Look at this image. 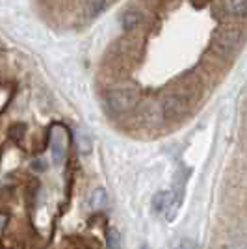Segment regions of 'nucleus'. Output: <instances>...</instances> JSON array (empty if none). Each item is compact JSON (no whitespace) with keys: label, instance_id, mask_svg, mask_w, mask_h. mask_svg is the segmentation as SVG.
Returning a JSON list of instances; mask_svg holds the SVG:
<instances>
[{"label":"nucleus","instance_id":"obj_1","mask_svg":"<svg viewBox=\"0 0 247 249\" xmlns=\"http://www.w3.org/2000/svg\"><path fill=\"white\" fill-rule=\"evenodd\" d=\"M106 103L113 114H128L140 103V91L134 86H117L106 93Z\"/></svg>","mask_w":247,"mask_h":249},{"label":"nucleus","instance_id":"obj_2","mask_svg":"<svg viewBox=\"0 0 247 249\" xmlns=\"http://www.w3.org/2000/svg\"><path fill=\"white\" fill-rule=\"evenodd\" d=\"M188 104H190V99L186 95L178 93L176 89L167 93L164 97V101L160 103L164 119H180V117H184L186 112H188Z\"/></svg>","mask_w":247,"mask_h":249},{"label":"nucleus","instance_id":"obj_3","mask_svg":"<svg viewBox=\"0 0 247 249\" xmlns=\"http://www.w3.org/2000/svg\"><path fill=\"white\" fill-rule=\"evenodd\" d=\"M69 147V132L63 124H54L51 132V151L56 164H62Z\"/></svg>","mask_w":247,"mask_h":249},{"label":"nucleus","instance_id":"obj_4","mask_svg":"<svg viewBox=\"0 0 247 249\" xmlns=\"http://www.w3.org/2000/svg\"><path fill=\"white\" fill-rule=\"evenodd\" d=\"M242 39V32L240 28H221L214 34V49L219 54H229L236 49Z\"/></svg>","mask_w":247,"mask_h":249},{"label":"nucleus","instance_id":"obj_5","mask_svg":"<svg viewBox=\"0 0 247 249\" xmlns=\"http://www.w3.org/2000/svg\"><path fill=\"white\" fill-rule=\"evenodd\" d=\"M221 11L230 17H247V0H219Z\"/></svg>","mask_w":247,"mask_h":249},{"label":"nucleus","instance_id":"obj_6","mask_svg":"<svg viewBox=\"0 0 247 249\" xmlns=\"http://www.w3.org/2000/svg\"><path fill=\"white\" fill-rule=\"evenodd\" d=\"M140 22H141V13L138 10H126L121 17V24L124 30H134Z\"/></svg>","mask_w":247,"mask_h":249},{"label":"nucleus","instance_id":"obj_7","mask_svg":"<svg viewBox=\"0 0 247 249\" xmlns=\"http://www.w3.org/2000/svg\"><path fill=\"white\" fill-rule=\"evenodd\" d=\"M108 2L110 0H86V11H88V15L97 17L101 11H104L108 8Z\"/></svg>","mask_w":247,"mask_h":249},{"label":"nucleus","instance_id":"obj_8","mask_svg":"<svg viewBox=\"0 0 247 249\" xmlns=\"http://www.w3.org/2000/svg\"><path fill=\"white\" fill-rule=\"evenodd\" d=\"M106 249H121V234L117 229H108L106 232Z\"/></svg>","mask_w":247,"mask_h":249},{"label":"nucleus","instance_id":"obj_9","mask_svg":"<svg viewBox=\"0 0 247 249\" xmlns=\"http://www.w3.org/2000/svg\"><path fill=\"white\" fill-rule=\"evenodd\" d=\"M89 205H91V208H95V210H101V208H104V205H106V192L104 190H95L91 194V197H89Z\"/></svg>","mask_w":247,"mask_h":249},{"label":"nucleus","instance_id":"obj_10","mask_svg":"<svg viewBox=\"0 0 247 249\" xmlns=\"http://www.w3.org/2000/svg\"><path fill=\"white\" fill-rule=\"evenodd\" d=\"M167 201H169V194L167 192H158L153 197V210L155 212H164L165 207H167Z\"/></svg>","mask_w":247,"mask_h":249},{"label":"nucleus","instance_id":"obj_11","mask_svg":"<svg viewBox=\"0 0 247 249\" xmlns=\"http://www.w3.org/2000/svg\"><path fill=\"white\" fill-rule=\"evenodd\" d=\"M141 249H147V248H145V246H143V248H141Z\"/></svg>","mask_w":247,"mask_h":249}]
</instances>
